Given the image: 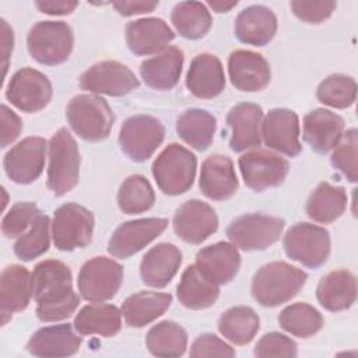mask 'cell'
Masks as SVG:
<instances>
[{"mask_svg": "<svg viewBox=\"0 0 358 358\" xmlns=\"http://www.w3.org/2000/svg\"><path fill=\"white\" fill-rule=\"evenodd\" d=\"M32 291L36 316L42 322H59L70 317L80 303L73 289V275L60 260H43L32 271Z\"/></svg>", "mask_w": 358, "mask_h": 358, "instance_id": "obj_1", "label": "cell"}, {"mask_svg": "<svg viewBox=\"0 0 358 358\" xmlns=\"http://www.w3.org/2000/svg\"><path fill=\"white\" fill-rule=\"evenodd\" d=\"M306 273L285 262L262 266L252 280V295L262 305L274 308L291 301L305 285Z\"/></svg>", "mask_w": 358, "mask_h": 358, "instance_id": "obj_2", "label": "cell"}, {"mask_svg": "<svg viewBox=\"0 0 358 358\" xmlns=\"http://www.w3.org/2000/svg\"><path fill=\"white\" fill-rule=\"evenodd\" d=\"M66 117L73 131L85 141L105 140L115 122L108 102L95 94H80L71 98Z\"/></svg>", "mask_w": 358, "mask_h": 358, "instance_id": "obj_3", "label": "cell"}, {"mask_svg": "<svg viewBox=\"0 0 358 358\" xmlns=\"http://www.w3.org/2000/svg\"><path fill=\"white\" fill-rule=\"evenodd\" d=\"M81 157L74 137L66 127L59 129L49 141L48 187L60 197L76 187L80 179Z\"/></svg>", "mask_w": 358, "mask_h": 358, "instance_id": "obj_4", "label": "cell"}, {"mask_svg": "<svg viewBox=\"0 0 358 358\" xmlns=\"http://www.w3.org/2000/svg\"><path fill=\"white\" fill-rule=\"evenodd\" d=\"M197 159L180 144L165 147L152 164V175L158 187L168 196L187 192L194 180Z\"/></svg>", "mask_w": 358, "mask_h": 358, "instance_id": "obj_5", "label": "cell"}, {"mask_svg": "<svg viewBox=\"0 0 358 358\" xmlns=\"http://www.w3.org/2000/svg\"><path fill=\"white\" fill-rule=\"evenodd\" d=\"M27 45L34 60L45 66L66 62L73 50L74 35L63 21H39L28 32Z\"/></svg>", "mask_w": 358, "mask_h": 358, "instance_id": "obj_6", "label": "cell"}, {"mask_svg": "<svg viewBox=\"0 0 358 358\" xmlns=\"http://www.w3.org/2000/svg\"><path fill=\"white\" fill-rule=\"evenodd\" d=\"M330 246L329 231L309 222H298L284 235L287 256L308 268L324 264L330 255Z\"/></svg>", "mask_w": 358, "mask_h": 358, "instance_id": "obj_7", "label": "cell"}, {"mask_svg": "<svg viewBox=\"0 0 358 358\" xmlns=\"http://www.w3.org/2000/svg\"><path fill=\"white\" fill-rule=\"evenodd\" d=\"M285 227L280 217L253 213L235 218L227 228V236L242 250H264L274 245Z\"/></svg>", "mask_w": 358, "mask_h": 358, "instance_id": "obj_8", "label": "cell"}, {"mask_svg": "<svg viewBox=\"0 0 358 358\" xmlns=\"http://www.w3.org/2000/svg\"><path fill=\"white\" fill-rule=\"evenodd\" d=\"M94 215L77 203L62 204L53 215L52 238L59 250L70 252L85 248L92 241Z\"/></svg>", "mask_w": 358, "mask_h": 358, "instance_id": "obj_9", "label": "cell"}, {"mask_svg": "<svg viewBox=\"0 0 358 358\" xmlns=\"http://www.w3.org/2000/svg\"><path fill=\"white\" fill-rule=\"evenodd\" d=\"M123 282V267L105 256L85 262L78 273L80 295L90 302H105L113 298Z\"/></svg>", "mask_w": 358, "mask_h": 358, "instance_id": "obj_10", "label": "cell"}, {"mask_svg": "<svg viewBox=\"0 0 358 358\" xmlns=\"http://www.w3.org/2000/svg\"><path fill=\"white\" fill-rule=\"evenodd\" d=\"M165 127L154 116L137 115L124 120L119 133L122 151L133 161H147L162 144Z\"/></svg>", "mask_w": 358, "mask_h": 358, "instance_id": "obj_11", "label": "cell"}, {"mask_svg": "<svg viewBox=\"0 0 358 358\" xmlns=\"http://www.w3.org/2000/svg\"><path fill=\"white\" fill-rule=\"evenodd\" d=\"M52 94L49 78L31 67L15 71L6 88V98L11 105L27 113L42 110L50 102Z\"/></svg>", "mask_w": 358, "mask_h": 358, "instance_id": "obj_12", "label": "cell"}, {"mask_svg": "<svg viewBox=\"0 0 358 358\" xmlns=\"http://www.w3.org/2000/svg\"><path fill=\"white\" fill-rule=\"evenodd\" d=\"M238 164L243 182L255 192L280 186L289 171L287 159L266 150L248 151L239 157Z\"/></svg>", "mask_w": 358, "mask_h": 358, "instance_id": "obj_13", "label": "cell"}, {"mask_svg": "<svg viewBox=\"0 0 358 358\" xmlns=\"http://www.w3.org/2000/svg\"><path fill=\"white\" fill-rule=\"evenodd\" d=\"M138 85L140 81L136 74L116 60L95 63L80 77L81 90L110 96H123L138 88Z\"/></svg>", "mask_w": 358, "mask_h": 358, "instance_id": "obj_14", "label": "cell"}, {"mask_svg": "<svg viewBox=\"0 0 358 358\" xmlns=\"http://www.w3.org/2000/svg\"><path fill=\"white\" fill-rule=\"evenodd\" d=\"M166 227V218L155 217L123 222L112 234L108 252L117 259H127L158 238Z\"/></svg>", "mask_w": 358, "mask_h": 358, "instance_id": "obj_15", "label": "cell"}, {"mask_svg": "<svg viewBox=\"0 0 358 358\" xmlns=\"http://www.w3.org/2000/svg\"><path fill=\"white\" fill-rule=\"evenodd\" d=\"M46 140L42 137H27L11 150L3 159L7 176L20 185H28L36 180L45 166Z\"/></svg>", "mask_w": 358, "mask_h": 358, "instance_id": "obj_16", "label": "cell"}, {"mask_svg": "<svg viewBox=\"0 0 358 358\" xmlns=\"http://www.w3.org/2000/svg\"><path fill=\"white\" fill-rule=\"evenodd\" d=\"M218 228V217L213 207L192 199L183 203L173 215V231L185 242L200 245Z\"/></svg>", "mask_w": 358, "mask_h": 358, "instance_id": "obj_17", "label": "cell"}, {"mask_svg": "<svg viewBox=\"0 0 358 358\" xmlns=\"http://www.w3.org/2000/svg\"><path fill=\"white\" fill-rule=\"evenodd\" d=\"M262 137L264 144L288 157H296L302 151L299 141V120L294 110L271 109L262 120Z\"/></svg>", "mask_w": 358, "mask_h": 358, "instance_id": "obj_18", "label": "cell"}, {"mask_svg": "<svg viewBox=\"0 0 358 358\" xmlns=\"http://www.w3.org/2000/svg\"><path fill=\"white\" fill-rule=\"evenodd\" d=\"M228 73L232 85L245 92L266 88L271 78L268 62L256 52L238 49L228 57Z\"/></svg>", "mask_w": 358, "mask_h": 358, "instance_id": "obj_19", "label": "cell"}, {"mask_svg": "<svg viewBox=\"0 0 358 358\" xmlns=\"http://www.w3.org/2000/svg\"><path fill=\"white\" fill-rule=\"evenodd\" d=\"M32 291V275L20 264H10L4 267L0 277V316L4 326L13 316V313L24 310Z\"/></svg>", "mask_w": 358, "mask_h": 358, "instance_id": "obj_20", "label": "cell"}, {"mask_svg": "<svg viewBox=\"0 0 358 358\" xmlns=\"http://www.w3.org/2000/svg\"><path fill=\"white\" fill-rule=\"evenodd\" d=\"M199 186L201 193L211 200L224 201L232 197L239 182L231 158L221 154L207 157L201 164Z\"/></svg>", "mask_w": 358, "mask_h": 358, "instance_id": "obj_21", "label": "cell"}, {"mask_svg": "<svg viewBox=\"0 0 358 358\" xmlns=\"http://www.w3.org/2000/svg\"><path fill=\"white\" fill-rule=\"evenodd\" d=\"M175 34L162 18L148 17L130 21L126 25V42L137 56H147L165 50Z\"/></svg>", "mask_w": 358, "mask_h": 358, "instance_id": "obj_22", "label": "cell"}, {"mask_svg": "<svg viewBox=\"0 0 358 358\" xmlns=\"http://www.w3.org/2000/svg\"><path fill=\"white\" fill-rule=\"evenodd\" d=\"M262 119L263 109L252 102L238 103L228 112L227 123L231 129L229 145L234 151L241 152L260 145Z\"/></svg>", "mask_w": 358, "mask_h": 358, "instance_id": "obj_23", "label": "cell"}, {"mask_svg": "<svg viewBox=\"0 0 358 358\" xmlns=\"http://www.w3.org/2000/svg\"><path fill=\"white\" fill-rule=\"evenodd\" d=\"M182 264V253L168 242L152 246L143 257L140 264V275L145 285L152 288H164L178 273Z\"/></svg>", "mask_w": 358, "mask_h": 358, "instance_id": "obj_24", "label": "cell"}, {"mask_svg": "<svg viewBox=\"0 0 358 358\" xmlns=\"http://www.w3.org/2000/svg\"><path fill=\"white\" fill-rule=\"evenodd\" d=\"M186 87L200 99L218 96L225 87V74L220 59L211 53L197 55L187 70Z\"/></svg>", "mask_w": 358, "mask_h": 358, "instance_id": "obj_25", "label": "cell"}, {"mask_svg": "<svg viewBox=\"0 0 358 358\" xmlns=\"http://www.w3.org/2000/svg\"><path fill=\"white\" fill-rule=\"evenodd\" d=\"M80 345L81 337L73 331L71 324L63 323L46 326L35 331L27 344V350L35 357L60 358L76 354Z\"/></svg>", "mask_w": 358, "mask_h": 358, "instance_id": "obj_26", "label": "cell"}, {"mask_svg": "<svg viewBox=\"0 0 358 358\" xmlns=\"http://www.w3.org/2000/svg\"><path fill=\"white\" fill-rule=\"evenodd\" d=\"M234 31L242 43L264 46L277 32V17L266 6H249L238 14Z\"/></svg>", "mask_w": 358, "mask_h": 358, "instance_id": "obj_27", "label": "cell"}, {"mask_svg": "<svg viewBox=\"0 0 358 358\" xmlns=\"http://www.w3.org/2000/svg\"><path fill=\"white\" fill-rule=\"evenodd\" d=\"M197 267L218 285L231 282L241 266V255L234 243L217 242L197 252Z\"/></svg>", "mask_w": 358, "mask_h": 358, "instance_id": "obj_28", "label": "cell"}, {"mask_svg": "<svg viewBox=\"0 0 358 358\" xmlns=\"http://www.w3.org/2000/svg\"><path fill=\"white\" fill-rule=\"evenodd\" d=\"M344 130V119L329 110L315 109L303 117V138L310 148L319 154H326L336 147Z\"/></svg>", "mask_w": 358, "mask_h": 358, "instance_id": "obj_29", "label": "cell"}, {"mask_svg": "<svg viewBox=\"0 0 358 358\" xmlns=\"http://www.w3.org/2000/svg\"><path fill=\"white\" fill-rule=\"evenodd\" d=\"M182 66L183 52L176 46H168L161 53L145 59L140 64V76L150 88L165 91L178 84Z\"/></svg>", "mask_w": 358, "mask_h": 358, "instance_id": "obj_30", "label": "cell"}, {"mask_svg": "<svg viewBox=\"0 0 358 358\" xmlns=\"http://www.w3.org/2000/svg\"><path fill=\"white\" fill-rule=\"evenodd\" d=\"M316 298L324 309L340 312L351 308L357 299V280L348 270H334L317 284Z\"/></svg>", "mask_w": 358, "mask_h": 358, "instance_id": "obj_31", "label": "cell"}, {"mask_svg": "<svg viewBox=\"0 0 358 358\" xmlns=\"http://www.w3.org/2000/svg\"><path fill=\"white\" fill-rule=\"evenodd\" d=\"M176 294L179 302L185 308L199 310L215 303L220 295V287L194 263L185 268L178 284Z\"/></svg>", "mask_w": 358, "mask_h": 358, "instance_id": "obj_32", "label": "cell"}, {"mask_svg": "<svg viewBox=\"0 0 358 358\" xmlns=\"http://www.w3.org/2000/svg\"><path fill=\"white\" fill-rule=\"evenodd\" d=\"M172 295L166 292L140 291L127 296L122 305V315L130 327H144L162 316L171 306Z\"/></svg>", "mask_w": 358, "mask_h": 358, "instance_id": "obj_33", "label": "cell"}, {"mask_svg": "<svg viewBox=\"0 0 358 358\" xmlns=\"http://www.w3.org/2000/svg\"><path fill=\"white\" fill-rule=\"evenodd\" d=\"M122 327V312L109 303H91L84 306L74 317V329L81 336L98 334L112 337Z\"/></svg>", "mask_w": 358, "mask_h": 358, "instance_id": "obj_34", "label": "cell"}, {"mask_svg": "<svg viewBox=\"0 0 358 358\" xmlns=\"http://www.w3.org/2000/svg\"><path fill=\"white\" fill-rule=\"evenodd\" d=\"M347 201L344 187L322 182L306 201V214L316 222L330 224L344 214Z\"/></svg>", "mask_w": 358, "mask_h": 358, "instance_id": "obj_35", "label": "cell"}, {"mask_svg": "<svg viewBox=\"0 0 358 358\" xmlns=\"http://www.w3.org/2000/svg\"><path fill=\"white\" fill-rule=\"evenodd\" d=\"M215 129V117L204 109H187L176 120L178 136L199 151H204L211 145Z\"/></svg>", "mask_w": 358, "mask_h": 358, "instance_id": "obj_36", "label": "cell"}, {"mask_svg": "<svg viewBox=\"0 0 358 358\" xmlns=\"http://www.w3.org/2000/svg\"><path fill=\"white\" fill-rule=\"evenodd\" d=\"M260 327V319L257 313L245 305H238L227 309L220 320V333L236 345L249 344Z\"/></svg>", "mask_w": 358, "mask_h": 358, "instance_id": "obj_37", "label": "cell"}, {"mask_svg": "<svg viewBox=\"0 0 358 358\" xmlns=\"http://www.w3.org/2000/svg\"><path fill=\"white\" fill-rule=\"evenodd\" d=\"M171 21L180 36L192 41L203 38L213 24L208 8L200 1L178 3L171 13Z\"/></svg>", "mask_w": 358, "mask_h": 358, "instance_id": "obj_38", "label": "cell"}, {"mask_svg": "<svg viewBox=\"0 0 358 358\" xmlns=\"http://www.w3.org/2000/svg\"><path fill=\"white\" fill-rule=\"evenodd\" d=\"M145 345L155 357H180L187 347V334L178 323L164 320L148 330Z\"/></svg>", "mask_w": 358, "mask_h": 358, "instance_id": "obj_39", "label": "cell"}, {"mask_svg": "<svg viewBox=\"0 0 358 358\" xmlns=\"http://www.w3.org/2000/svg\"><path fill=\"white\" fill-rule=\"evenodd\" d=\"M278 323L287 333L301 338H308L322 329L323 317L312 305L298 302L288 305L281 310Z\"/></svg>", "mask_w": 358, "mask_h": 358, "instance_id": "obj_40", "label": "cell"}, {"mask_svg": "<svg viewBox=\"0 0 358 358\" xmlns=\"http://www.w3.org/2000/svg\"><path fill=\"white\" fill-rule=\"evenodd\" d=\"M155 193L143 175H131L120 185L117 192L119 208L126 214H140L154 206Z\"/></svg>", "mask_w": 358, "mask_h": 358, "instance_id": "obj_41", "label": "cell"}, {"mask_svg": "<svg viewBox=\"0 0 358 358\" xmlns=\"http://www.w3.org/2000/svg\"><path fill=\"white\" fill-rule=\"evenodd\" d=\"M50 220L41 214L14 243V253L22 262H31L48 252L50 245Z\"/></svg>", "mask_w": 358, "mask_h": 358, "instance_id": "obj_42", "label": "cell"}, {"mask_svg": "<svg viewBox=\"0 0 358 358\" xmlns=\"http://www.w3.org/2000/svg\"><path fill=\"white\" fill-rule=\"evenodd\" d=\"M317 99L331 108L345 109L354 105L357 98V83L345 74H331L326 77L317 87Z\"/></svg>", "mask_w": 358, "mask_h": 358, "instance_id": "obj_43", "label": "cell"}, {"mask_svg": "<svg viewBox=\"0 0 358 358\" xmlns=\"http://www.w3.org/2000/svg\"><path fill=\"white\" fill-rule=\"evenodd\" d=\"M357 145H358V131L357 129H348L345 133L341 134L330 157L331 165L352 183L357 182V178H358Z\"/></svg>", "mask_w": 358, "mask_h": 358, "instance_id": "obj_44", "label": "cell"}, {"mask_svg": "<svg viewBox=\"0 0 358 358\" xmlns=\"http://www.w3.org/2000/svg\"><path fill=\"white\" fill-rule=\"evenodd\" d=\"M41 215L39 208L34 203L21 201L14 204L3 217L1 232L7 238L21 236Z\"/></svg>", "mask_w": 358, "mask_h": 358, "instance_id": "obj_45", "label": "cell"}, {"mask_svg": "<svg viewBox=\"0 0 358 358\" xmlns=\"http://www.w3.org/2000/svg\"><path fill=\"white\" fill-rule=\"evenodd\" d=\"M298 347L296 343L277 331H271L264 334L255 347V355L259 358H270V357H284L292 358L296 357Z\"/></svg>", "mask_w": 358, "mask_h": 358, "instance_id": "obj_46", "label": "cell"}, {"mask_svg": "<svg viewBox=\"0 0 358 358\" xmlns=\"http://www.w3.org/2000/svg\"><path fill=\"white\" fill-rule=\"evenodd\" d=\"M289 7L295 17L308 24H320L327 20L337 4L334 1H301L294 0L289 3Z\"/></svg>", "mask_w": 358, "mask_h": 358, "instance_id": "obj_47", "label": "cell"}, {"mask_svg": "<svg viewBox=\"0 0 358 358\" xmlns=\"http://www.w3.org/2000/svg\"><path fill=\"white\" fill-rule=\"evenodd\" d=\"M190 357L193 358H207V357H235V350L227 344L224 340L218 338L215 334L204 333L199 336L190 348Z\"/></svg>", "mask_w": 358, "mask_h": 358, "instance_id": "obj_48", "label": "cell"}, {"mask_svg": "<svg viewBox=\"0 0 358 358\" xmlns=\"http://www.w3.org/2000/svg\"><path fill=\"white\" fill-rule=\"evenodd\" d=\"M22 130L20 116L13 112L7 105H1V147H8Z\"/></svg>", "mask_w": 358, "mask_h": 358, "instance_id": "obj_49", "label": "cell"}, {"mask_svg": "<svg viewBox=\"0 0 358 358\" xmlns=\"http://www.w3.org/2000/svg\"><path fill=\"white\" fill-rule=\"evenodd\" d=\"M112 6L120 15L130 17L136 14L151 13L158 6V1H113Z\"/></svg>", "mask_w": 358, "mask_h": 358, "instance_id": "obj_50", "label": "cell"}, {"mask_svg": "<svg viewBox=\"0 0 358 358\" xmlns=\"http://www.w3.org/2000/svg\"><path fill=\"white\" fill-rule=\"evenodd\" d=\"M35 6L41 13L49 14V15H67L71 14L77 7L78 1H63V0H56V1H35Z\"/></svg>", "mask_w": 358, "mask_h": 358, "instance_id": "obj_51", "label": "cell"}, {"mask_svg": "<svg viewBox=\"0 0 358 358\" xmlns=\"http://www.w3.org/2000/svg\"><path fill=\"white\" fill-rule=\"evenodd\" d=\"M1 52H3V69H4V76L7 73L8 67V59L13 52V45H14V34L11 27L7 24L6 20H1Z\"/></svg>", "mask_w": 358, "mask_h": 358, "instance_id": "obj_52", "label": "cell"}, {"mask_svg": "<svg viewBox=\"0 0 358 358\" xmlns=\"http://www.w3.org/2000/svg\"><path fill=\"white\" fill-rule=\"evenodd\" d=\"M208 7H211L215 13H227L232 7L238 4V1H208Z\"/></svg>", "mask_w": 358, "mask_h": 358, "instance_id": "obj_53", "label": "cell"}]
</instances>
